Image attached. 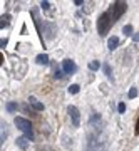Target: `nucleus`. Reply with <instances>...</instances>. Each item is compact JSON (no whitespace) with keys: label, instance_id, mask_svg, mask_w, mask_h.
I'll list each match as a JSON object with an SVG mask.
<instances>
[{"label":"nucleus","instance_id":"nucleus-1","mask_svg":"<svg viewBox=\"0 0 139 151\" xmlns=\"http://www.w3.org/2000/svg\"><path fill=\"white\" fill-rule=\"evenodd\" d=\"M126 10H128V4H126V2H121V0L112 2V4H111V7L107 9V14H109V17H111V22H112V24H116Z\"/></svg>","mask_w":139,"mask_h":151},{"label":"nucleus","instance_id":"nucleus-2","mask_svg":"<svg viewBox=\"0 0 139 151\" xmlns=\"http://www.w3.org/2000/svg\"><path fill=\"white\" fill-rule=\"evenodd\" d=\"M112 25V22H111V17L107 12H102L99 19H97V34L101 35V37H106L107 32H109V29Z\"/></svg>","mask_w":139,"mask_h":151},{"label":"nucleus","instance_id":"nucleus-3","mask_svg":"<svg viewBox=\"0 0 139 151\" xmlns=\"http://www.w3.org/2000/svg\"><path fill=\"white\" fill-rule=\"evenodd\" d=\"M14 123H15V126L19 128V129L22 131V133H25V136L29 138L30 141H34V129H32V124H30V121L25 118H20V116H17L15 119H14Z\"/></svg>","mask_w":139,"mask_h":151},{"label":"nucleus","instance_id":"nucleus-4","mask_svg":"<svg viewBox=\"0 0 139 151\" xmlns=\"http://www.w3.org/2000/svg\"><path fill=\"white\" fill-rule=\"evenodd\" d=\"M44 34H45L47 40H54L55 35H57V25L50 20H45L44 22Z\"/></svg>","mask_w":139,"mask_h":151},{"label":"nucleus","instance_id":"nucleus-5","mask_svg":"<svg viewBox=\"0 0 139 151\" xmlns=\"http://www.w3.org/2000/svg\"><path fill=\"white\" fill-rule=\"evenodd\" d=\"M67 113H69V116H70L72 126H74V128H79L80 126V113H79V109L75 108V106H69V108H67Z\"/></svg>","mask_w":139,"mask_h":151},{"label":"nucleus","instance_id":"nucleus-6","mask_svg":"<svg viewBox=\"0 0 139 151\" xmlns=\"http://www.w3.org/2000/svg\"><path fill=\"white\" fill-rule=\"evenodd\" d=\"M62 70L65 74H74L77 70V65H75V62L72 59H65V60H62Z\"/></svg>","mask_w":139,"mask_h":151},{"label":"nucleus","instance_id":"nucleus-7","mask_svg":"<svg viewBox=\"0 0 139 151\" xmlns=\"http://www.w3.org/2000/svg\"><path fill=\"white\" fill-rule=\"evenodd\" d=\"M29 104H30L35 111H44V104L40 103V101H37V97L30 96V97H29Z\"/></svg>","mask_w":139,"mask_h":151},{"label":"nucleus","instance_id":"nucleus-8","mask_svg":"<svg viewBox=\"0 0 139 151\" xmlns=\"http://www.w3.org/2000/svg\"><path fill=\"white\" fill-rule=\"evenodd\" d=\"M29 138H27V136H20V138H17V146H19V148H20V150H27V146H29Z\"/></svg>","mask_w":139,"mask_h":151},{"label":"nucleus","instance_id":"nucleus-9","mask_svg":"<svg viewBox=\"0 0 139 151\" xmlns=\"http://www.w3.org/2000/svg\"><path fill=\"white\" fill-rule=\"evenodd\" d=\"M10 19H12V17L9 15V14H4V15L0 17V29H2V30L9 27V24H10Z\"/></svg>","mask_w":139,"mask_h":151},{"label":"nucleus","instance_id":"nucleus-10","mask_svg":"<svg viewBox=\"0 0 139 151\" xmlns=\"http://www.w3.org/2000/svg\"><path fill=\"white\" fill-rule=\"evenodd\" d=\"M118 45H119V37H116V35H112V37L107 40V49H109V50L118 49Z\"/></svg>","mask_w":139,"mask_h":151},{"label":"nucleus","instance_id":"nucleus-11","mask_svg":"<svg viewBox=\"0 0 139 151\" xmlns=\"http://www.w3.org/2000/svg\"><path fill=\"white\" fill-rule=\"evenodd\" d=\"M102 69H104V74H106L107 79H111V82H114V76H112V67L109 64H104L102 65Z\"/></svg>","mask_w":139,"mask_h":151},{"label":"nucleus","instance_id":"nucleus-12","mask_svg":"<svg viewBox=\"0 0 139 151\" xmlns=\"http://www.w3.org/2000/svg\"><path fill=\"white\" fill-rule=\"evenodd\" d=\"M35 60H37V64L47 65V64H49V55H47V54H39L37 57H35Z\"/></svg>","mask_w":139,"mask_h":151},{"label":"nucleus","instance_id":"nucleus-13","mask_svg":"<svg viewBox=\"0 0 139 151\" xmlns=\"http://www.w3.org/2000/svg\"><path fill=\"white\" fill-rule=\"evenodd\" d=\"M5 109L9 111V113H14V111L19 109V104H17V103H7L5 104Z\"/></svg>","mask_w":139,"mask_h":151},{"label":"nucleus","instance_id":"nucleus-14","mask_svg":"<svg viewBox=\"0 0 139 151\" xmlns=\"http://www.w3.org/2000/svg\"><path fill=\"white\" fill-rule=\"evenodd\" d=\"M99 67H101V62H99V60H91V62H89V69L91 70H97Z\"/></svg>","mask_w":139,"mask_h":151},{"label":"nucleus","instance_id":"nucleus-15","mask_svg":"<svg viewBox=\"0 0 139 151\" xmlns=\"http://www.w3.org/2000/svg\"><path fill=\"white\" fill-rule=\"evenodd\" d=\"M37 151H55V150H54L52 146H49V145H39Z\"/></svg>","mask_w":139,"mask_h":151},{"label":"nucleus","instance_id":"nucleus-16","mask_svg":"<svg viewBox=\"0 0 139 151\" xmlns=\"http://www.w3.org/2000/svg\"><path fill=\"white\" fill-rule=\"evenodd\" d=\"M79 91H80L79 84H70V86H69V92H70V94H77Z\"/></svg>","mask_w":139,"mask_h":151},{"label":"nucleus","instance_id":"nucleus-17","mask_svg":"<svg viewBox=\"0 0 139 151\" xmlns=\"http://www.w3.org/2000/svg\"><path fill=\"white\" fill-rule=\"evenodd\" d=\"M123 34H124V35H134V34H133V25H124Z\"/></svg>","mask_w":139,"mask_h":151},{"label":"nucleus","instance_id":"nucleus-18","mask_svg":"<svg viewBox=\"0 0 139 151\" xmlns=\"http://www.w3.org/2000/svg\"><path fill=\"white\" fill-rule=\"evenodd\" d=\"M7 139V129H5V124H2V134H0V141H2V145L5 143Z\"/></svg>","mask_w":139,"mask_h":151},{"label":"nucleus","instance_id":"nucleus-19","mask_svg":"<svg viewBox=\"0 0 139 151\" xmlns=\"http://www.w3.org/2000/svg\"><path fill=\"white\" fill-rule=\"evenodd\" d=\"M128 96H129V99H134V97L138 96V87H131L128 92Z\"/></svg>","mask_w":139,"mask_h":151},{"label":"nucleus","instance_id":"nucleus-20","mask_svg":"<svg viewBox=\"0 0 139 151\" xmlns=\"http://www.w3.org/2000/svg\"><path fill=\"white\" fill-rule=\"evenodd\" d=\"M64 74H65L64 70H60V69H55V74H54V76H55V79H64Z\"/></svg>","mask_w":139,"mask_h":151},{"label":"nucleus","instance_id":"nucleus-21","mask_svg":"<svg viewBox=\"0 0 139 151\" xmlns=\"http://www.w3.org/2000/svg\"><path fill=\"white\" fill-rule=\"evenodd\" d=\"M118 111H119L121 114H124V113H126V104H124V103H119V104H118Z\"/></svg>","mask_w":139,"mask_h":151},{"label":"nucleus","instance_id":"nucleus-22","mask_svg":"<svg viewBox=\"0 0 139 151\" xmlns=\"http://www.w3.org/2000/svg\"><path fill=\"white\" fill-rule=\"evenodd\" d=\"M40 7H42V10H49L50 9V4L49 2H40Z\"/></svg>","mask_w":139,"mask_h":151},{"label":"nucleus","instance_id":"nucleus-23","mask_svg":"<svg viewBox=\"0 0 139 151\" xmlns=\"http://www.w3.org/2000/svg\"><path fill=\"white\" fill-rule=\"evenodd\" d=\"M133 40H134V42H139V32H136L133 35Z\"/></svg>","mask_w":139,"mask_h":151},{"label":"nucleus","instance_id":"nucleus-24","mask_svg":"<svg viewBox=\"0 0 139 151\" xmlns=\"http://www.w3.org/2000/svg\"><path fill=\"white\" fill-rule=\"evenodd\" d=\"M7 42H9L7 39H2V40H0V45H2V47H5V45H7Z\"/></svg>","mask_w":139,"mask_h":151},{"label":"nucleus","instance_id":"nucleus-25","mask_svg":"<svg viewBox=\"0 0 139 151\" xmlns=\"http://www.w3.org/2000/svg\"><path fill=\"white\" fill-rule=\"evenodd\" d=\"M134 133H136V134H139V119H138V123H136V129H134Z\"/></svg>","mask_w":139,"mask_h":151}]
</instances>
